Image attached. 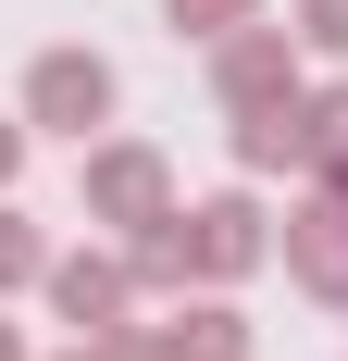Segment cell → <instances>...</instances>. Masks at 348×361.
Masks as SVG:
<instances>
[{"label":"cell","mask_w":348,"mask_h":361,"mask_svg":"<svg viewBox=\"0 0 348 361\" xmlns=\"http://www.w3.org/2000/svg\"><path fill=\"white\" fill-rule=\"evenodd\" d=\"M112 100H125V75H112L87 37H63V50H37V63H25V125H50V137H75V149L112 125Z\"/></svg>","instance_id":"cell-1"},{"label":"cell","mask_w":348,"mask_h":361,"mask_svg":"<svg viewBox=\"0 0 348 361\" xmlns=\"http://www.w3.org/2000/svg\"><path fill=\"white\" fill-rule=\"evenodd\" d=\"M75 200H87V224H162L174 212V162L149 137H87V175H75Z\"/></svg>","instance_id":"cell-2"},{"label":"cell","mask_w":348,"mask_h":361,"mask_svg":"<svg viewBox=\"0 0 348 361\" xmlns=\"http://www.w3.org/2000/svg\"><path fill=\"white\" fill-rule=\"evenodd\" d=\"M299 63H311V50H299V25H237L224 50H211V100H224V125H237V112L311 100V87H299Z\"/></svg>","instance_id":"cell-3"},{"label":"cell","mask_w":348,"mask_h":361,"mask_svg":"<svg viewBox=\"0 0 348 361\" xmlns=\"http://www.w3.org/2000/svg\"><path fill=\"white\" fill-rule=\"evenodd\" d=\"M249 262H274V212L224 187V200H187V287H237Z\"/></svg>","instance_id":"cell-4"},{"label":"cell","mask_w":348,"mask_h":361,"mask_svg":"<svg viewBox=\"0 0 348 361\" xmlns=\"http://www.w3.org/2000/svg\"><path fill=\"white\" fill-rule=\"evenodd\" d=\"M50 312H63L75 336H137V324H125V312H137V262L63 250V262H50Z\"/></svg>","instance_id":"cell-5"},{"label":"cell","mask_w":348,"mask_h":361,"mask_svg":"<svg viewBox=\"0 0 348 361\" xmlns=\"http://www.w3.org/2000/svg\"><path fill=\"white\" fill-rule=\"evenodd\" d=\"M274 250H286V274H299L311 299H336V312H348V187H323V175H311V200L286 212Z\"/></svg>","instance_id":"cell-6"},{"label":"cell","mask_w":348,"mask_h":361,"mask_svg":"<svg viewBox=\"0 0 348 361\" xmlns=\"http://www.w3.org/2000/svg\"><path fill=\"white\" fill-rule=\"evenodd\" d=\"M137 361H249V312L224 287H199V299H174V324L137 336Z\"/></svg>","instance_id":"cell-7"},{"label":"cell","mask_w":348,"mask_h":361,"mask_svg":"<svg viewBox=\"0 0 348 361\" xmlns=\"http://www.w3.org/2000/svg\"><path fill=\"white\" fill-rule=\"evenodd\" d=\"M237 175H323L311 100H286V112H237Z\"/></svg>","instance_id":"cell-8"},{"label":"cell","mask_w":348,"mask_h":361,"mask_svg":"<svg viewBox=\"0 0 348 361\" xmlns=\"http://www.w3.org/2000/svg\"><path fill=\"white\" fill-rule=\"evenodd\" d=\"M50 262H63V250H50L25 212H0V299H13V287H50Z\"/></svg>","instance_id":"cell-9"},{"label":"cell","mask_w":348,"mask_h":361,"mask_svg":"<svg viewBox=\"0 0 348 361\" xmlns=\"http://www.w3.org/2000/svg\"><path fill=\"white\" fill-rule=\"evenodd\" d=\"M162 25H174V37H199V50H224L237 25H261V0H162Z\"/></svg>","instance_id":"cell-10"},{"label":"cell","mask_w":348,"mask_h":361,"mask_svg":"<svg viewBox=\"0 0 348 361\" xmlns=\"http://www.w3.org/2000/svg\"><path fill=\"white\" fill-rule=\"evenodd\" d=\"M286 25H299L311 63H348V0H286Z\"/></svg>","instance_id":"cell-11"},{"label":"cell","mask_w":348,"mask_h":361,"mask_svg":"<svg viewBox=\"0 0 348 361\" xmlns=\"http://www.w3.org/2000/svg\"><path fill=\"white\" fill-rule=\"evenodd\" d=\"M311 137H323V162H348V87H311Z\"/></svg>","instance_id":"cell-12"},{"label":"cell","mask_w":348,"mask_h":361,"mask_svg":"<svg viewBox=\"0 0 348 361\" xmlns=\"http://www.w3.org/2000/svg\"><path fill=\"white\" fill-rule=\"evenodd\" d=\"M25 175V112H0V187Z\"/></svg>","instance_id":"cell-13"},{"label":"cell","mask_w":348,"mask_h":361,"mask_svg":"<svg viewBox=\"0 0 348 361\" xmlns=\"http://www.w3.org/2000/svg\"><path fill=\"white\" fill-rule=\"evenodd\" d=\"M63 361H137V336H75Z\"/></svg>","instance_id":"cell-14"},{"label":"cell","mask_w":348,"mask_h":361,"mask_svg":"<svg viewBox=\"0 0 348 361\" xmlns=\"http://www.w3.org/2000/svg\"><path fill=\"white\" fill-rule=\"evenodd\" d=\"M0 361H25V336H13V324H0Z\"/></svg>","instance_id":"cell-15"}]
</instances>
